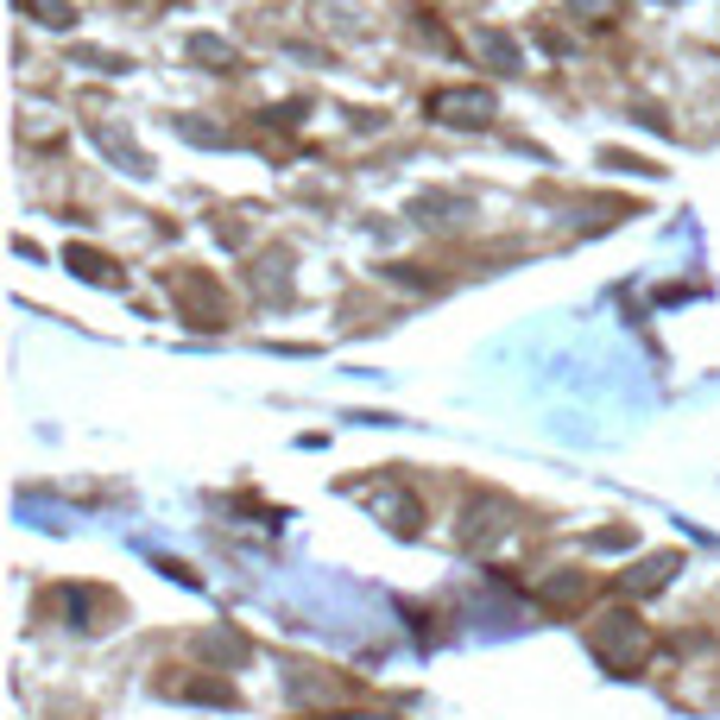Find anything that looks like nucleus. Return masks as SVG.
I'll return each mask as SVG.
<instances>
[{
    "label": "nucleus",
    "mask_w": 720,
    "mask_h": 720,
    "mask_svg": "<svg viewBox=\"0 0 720 720\" xmlns=\"http://www.w3.org/2000/svg\"><path fill=\"white\" fill-rule=\"evenodd\" d=\"M436 120H448V127H487V120H493V96H487V89L436 96Z\"/></svg>",
    "instance_id": "f257e3e1"
},
{
    "label": "nucleus",
    "mask_w": 720,
    "mask_h": 720,
    "mask_svg": "<svg viewBox=\"0 0 720 720\" xmlns=\"http://www.w3.org/2000/svg\"><path fill=\"white\" fill-rule=\"evenodd\" d=\"M70 266H77L82 278H115V266H108V259H96L89 247H70Z\"/></svg>",
    "instance_id": "f03ea898"
}]
</instances>
